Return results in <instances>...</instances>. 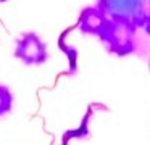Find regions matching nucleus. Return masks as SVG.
Instances as JSON below:
<instances>
[{
	"label": "nucleus",
	"instance_id": "39448f33",
	"mask_svg": "<svg viewBox=\"0 0 150 145\" xmlns=\"http://www.w3.org/2000/svg\"><path fill=\"white\" fill-rule=\"evenodd\" d=\"M13 106V93L7 86H0V118L11 111Z\"/></svg>",
	"mask_w": 150,
	"mask_h": 145
},
{
	"label": "nucleus",
	"instance_id": "20e7f679",
	"mask_svg": "<svg viewBox=\"0 0 150 145\" xmlns=\"http://www.w3.org/2000/svg\"><path fill=\"white\" fill-rule=\"evenodd\" d=\"M107 21H108V15L103 10H100L98 6H87L79 15L78 28L81 29L82 34L97 35L98 37L103 31Z\"/></svg>",
	"mask_w": 150,
	"mask_h": 145
},
{
	"label": "nucleus",
	"instance_id": "f03ea898",
	"mask_svg": "<svg viewBox=\"0 0 150 145\" xmlns=\"http://www.w3.org/2000/svg\"><path fill=\"white\" fill-rule=\"evenodd\" d=\"M15 57L24 64H44L49 58L47 45L36 32H24L16 40Z\"/></svg>",
	"mask_w": 150,
	"mask_h": 145
},
{
	"label": "nucleus",
	"instance_id": "7ed1b4c3",
	"mask_svg": "<svg viewBox=\"0 0 150 145\" xmlns=\"http://www.w3.org/2000/svg\"><path fill=\"white\" fill-rule=\"evenodd\" d=\"M97 6L108 16L131 19L137 28H142L144 24V0H98Z\"/></svg>",
	"mask_w": 150,
	"mask_h": 145
},
{
	"label": "nucleus",
	"instance_id": "423d86ee",
	"mask_svg": "<svg viewBox=\"0 0 150 145\" xmlns=\"http://www.w3.org/2000/svg\"><path fill=\"white\" fill-rule=\"evenodd\" d=\"M142 28L145 29V32L150 35V11L145 15V19H144V24H142Z\"/></svg>",
	"mask_w": 150,
	"mask_h": 145
},
{
	"label": "nucleus",
	"instance_id": "f257e3e1",
	"mask_svg": "<svg viewBox=\"0 0 150 145\" xmlns=\"http://www.w3.org/2000/svg\"><path fill=\"white\" fill-rule=\"evenodd\" d=\"M136 31L137 26L131 19L121 16H108V21L98 39L105 45L108 53L126 57L136 50Z\"/></svg>",
	"mask_w": 150,
	"mask_h": 145
}]
</instances>
